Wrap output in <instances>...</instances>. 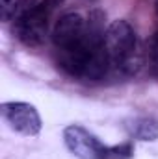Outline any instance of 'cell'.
<instances>
[{"label":"cell","mask_w":158,"mask_h":159,"mask_svg":"<svg viewBox=\"0 0 158 159\" xmlns=\"http://www.w3.org/2000/svg\"><path fill=\"white\" fill-rule=\"evenodd\" d=\"M104 48L112 67L132 76L141 67V52L134 28L128 20L117 19L108 24L104 34Z\"/></svg>","instance_id":"cell-1"},{"label":"cell","mask_w":158,"mask_h":159,"mask_svg":"<svg viewBox=\"0 0 158 159\" xmlns=\"http://www.w3.org/2000/svg\"><path fill=\"white\" fill-rule=\"evenodd\" d=\"M63 0H41L15 19V35L26 46H41L47 41L48 20L52 13L62 7Z\"/></svg>","instance_id":"cell-2"},{"label":"cell","mask_w":158,"mask_h":159,"mask_svg":"<svg viewBox=\"0 0 158 159\" xmlns=\"http://www.w3.org/2000/svg\"><path fill=\"white\" fill-rule=\"evenodd\" d=\"M0 113H2V119L6 120V124L13 131L21 133L24 137L39 135L41 128H43L41 115L34 104H28V102H4L0 106Z\"/></svg>","instance_id":"cell-3"},{"label":"cell","mask_w":158,"mask_h":159,"mask_svg":"<svg viewBox=\"0 0 158 159\" xmlns=\"http://www.w3.org/2000/svg\"><path fill=\"white\" fill-rule=\"evenodd\" d=\"M63 143L67 150L78 159H102L106 144H102L87 128L69 124L63 128Z\"/></svg>","instance_id":"cell-4"},{"label":"cell","mask_w":158,"mask_h":159,"mask_svg":"<svg viewBox=\"0 0 158 159\" xmlns=\"http://www.w3.org/2000/svg\"><path fill=\"white\" fill-rule=\"evenodd\" d=\"M86 19L80 13H65L62 15L52 28V43L56 48H69L84 41Z\"/></svg>","instance_id":"cell-5"},{"label":"cell","mask_w":158,"mask_h":159,"mask_svg":"<svg viewBox=\"0 0 158 159\" xmlns=\"http://www.w3.org/2000/svg\"><path fill=\"white\" fill-rule=\"evenodd\" d=\"M123 128L130 139L143 143L158 141V119L155 117H130L123 122Z\"/></svg>","instance_id":"cell-6"},{"label":"cell","mask_w":158,"mask_h":159,"mask_svg":"<svg viewBox=\"0 0 158 159\" xmlns=\"http://www.w3.org/2000/svg\"><path fill=\"white\" fill-rule=\"evenodd\" d=\"M132 156H134V144L130 141H126V143H121V144L106 146L102 159H130Z\"/></svg>","instance_id":"cell-7"},{"label":"cell","mask_w":158,"mask_h":159,"mask_svg":"<svg viewBox=\"0 0 158 159\" xmlns=\"http://www.w3.org/2000/svg\"><path fill=\"white\" fill-rule=\"evenodd\" d=\"M147 65H149L151 76L158 78V32L149 39V44H147Z\"/></svg>","instance_id":"cell-8"},{"label":"cell","mask_w":158,"mask_h":159,"mask_svg":"<svg viewBox=\"0 0 158 159\" xmlns=\"http://www.w3.org/2000/svg\"><path fill=\"white\" fill-rule=\"evenodd\" d=\"M2 4V19L4 20H9L11 17H15L19 6L22 4V0H0Z\"/></svg>","instance_id":"cell-9"},{"label":"cell","mask_w":158,"mask_h":159,"mask_svg":"<svg viewBox=\"0 0 158 159\" xmlns=\"http://www.w3.org/2000/svg\"><path fill=\"white\" fill-rule=\"evenodd\" d=\"M34 4H36V0H22L21 6H24V9H28V7H32Z\"/></svg>","instance_id":"cell-10"}]
</instances>
